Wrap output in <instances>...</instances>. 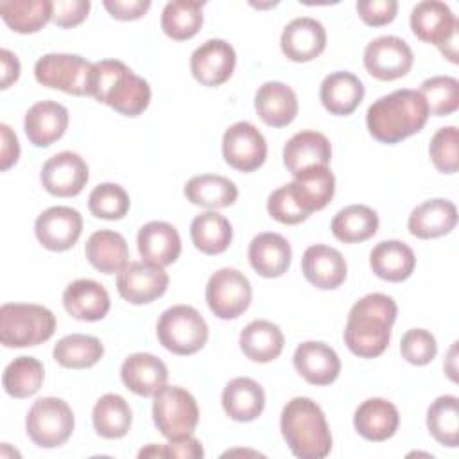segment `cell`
Instances as JSON below:
<instances>
[{
	"label": "cell",
	"instance_id": "6da1fadb",
	"mask_svg": "<svg viewBox=\"0 0 459 459\" xmlns=\"http://www.w3.org/2000/svg\"><path fill=\"white\" fill-rule=\"evenodd\" d=\"M398 307L387 294L371 292L355 301L344 326L348 350L360 359H375L385 351L391 341V326Z\"/></svg>",
	"mask_w": 459,
	"mask_h": 459
},
{
	"label": "cell",
	"instance_id": "7a4b0ae2",
	"mask_svg": "<svg viewBox=\"0 0 459 459\" xmlns=\"http://www.w3.org/2000/svg\"><path fill=\"white\" fill-rule=\"evenodd\" d=\"M429 108L416 90H394L377 99L366 113L369 134L382 143H398L418 131L429 120Z\"/></svg>",
	"mask_w": 459,
	"mask_h": 459
},
{
	"label": "cell",
	"instance_id": "3957f363",
	"mask_svg": "<svg viewBox=\"0 0 459 459\" xmlns=\"http://www.w3.org/2000/svg\"><path fill=\"white\" fill-rule=\"evenodd\" d=\"M90 97L126 117L142 115L151 102L149 82L118 59L93 63Z\"/></svg>",
	"mask_w": 459,
	"mask_h": 459
},
{
	"label": "cell",
	"instance_id": "277c9868",
	"mask_svg": "<svg viewBox=\"0 0 459 459\" xmlns=\"http://www.w3.org/2000/svg\"><path fill=\"white\" fill-rule=\"evenodd\" d=\"M280 429L290 452L299 459H323L332 450V434L325 412L307 396H296L285 403Z\"/></svg>",
	"mask_w": 459,
	"mask_h": 459
},
{
	"label": "cell",
	"instance_id": "5b68a950",
	"mask_svg": "<svg viewBox=\"0 0 459 459\" xmlns=\"http://www.w3.org/2000/svg\"><path fill=\"white\" fill-rule=\"evenodd\" d=\"M56 332V316L43 305L4 303L0 307V342L5 348L38 346Z\"/></svg>",
	"mask_w": 459,
	"mask_h": 459
},
{
	"label": "cell",
	"instance_id": "8992f818",
	"mask_svg": "<svg viewBox=\"0 0 459 459\" xmlns=\"http://www.w3.org/2000/svg\"><path fill=\"white\" fill-rule=\"evenodd\" d=\"M156 335L165 350L176 355H194L208 341V325L194 307L174 305L161 312Z\"/></svg>",
	"mask_w": 459,
	"mask_h": 459
},
{
	"label": "cell",
	"instance_id": "52a82bcc",
	"mask_svg": "<svg viewBox=\"0 0 459 459\" xmlns=\"http://www.w3.org/2000/svg\"><path fill=\"white\" fill-rule=\"evenodd\" d=\"M74 427L75 420L70 405L56 396L36 400L25 418L27 436L41 448L61 446L70 439Z\"/></svg>",
	"mask_w": 459,
	"mask_h": 459
},
{
	"label": "cell",
	"instance_id": "ba28073f",
	"mask_svg": "<svg viewBox=\"0 0 459 459\" xmlns=\"http://www.w3.org/2000/svg\"><path fill=\"white\" fill-rule=\"evenodd\" d=\"M152 420L167 439L188 436L199 421V407L195 398L183 387L163 385L154 393Z\"/></svg>",
	"mask_w": 459,
	"mask_h": 459
},
{
	"label": "cell",
	"instance_id": "9c48e42d",
	"mask_svg": "<svg viewBox=\"0 0 459 459\" xmlns=\"http://www.w3.org/2000/svg\"><path fill=\"white\" fill-rule=\"evenodd\" d=\"M93 63L77 54H45L34 65L39 84L70 95H90Z\"/></svg>",
	"mask_w": 459,
	"mask_h": 459
},
{
	"label": "cell",
	"instance_id": "30bf717a",
	"mask_svg": "<svg viewBox=\"0 0 459 459\" xmlns=\"http://www.w3.org/2000/svg\"><path fill=\"white\" fill-rule=\"evenodd\" d=\"M251 294L249 280L231 267L215 271L206 283V303L219 319H235L244 314L251 303Z\"/></svg>",
	"mask_w": 459,
	"mask_h": 459
},
{
	"label": "cell",
	"instance_id": "8fae6325",
	"mask_svg": "<svg viewBox=\"0 0 459 459\" xmlns=\"http://www.w3.org/2000/svg\"><path fill=\"white\" fill-rule=\"evenodd\" d=\"M412 50L398 36H380L364 48V66L378 81H394L412 68Z\"/></svg>",
	"mask_w": 459,
	"mask_h": 459
},
{
	"label": "cell",
	"instance_id": "7c38bea8",
	"mask_svg": "<svg viewBox=\"0 0 459 459\" xmlns=\"http://www.w3.org/2000/svg\"><path fill=\"white\" fill-rule=\"evenodd\" d=\"M222 156L230 167L240 172H253L267 158L265 138L251 122H235L224 131Z\"/></svg>",
	"mask_w": 459,
	"mask_h": 459
},
{
	"label": "cell",
	"instance_id": "4fadbf2b",
	"mask_svg": "<svg viewBox=\"0 0 459 459\" xmlns=\"http://www.w3.org/2000/svg\"><path fill=\"white\" fill-rule=\"evenodd\" d=\"M169 274L161 265L151 262H129L117 276L118 294L133 303L145 305L165 294Z\"/></svg>",
	"mask_w": 459,
	"mask_h": 459
},
{
	"label": "cell",
	"instance_id": "5bb4252c",
	"mask_svg": "<svg viewBox=\"0 0 459 459\" xmlns=\"http://www.w3.org/2000/svg\"><path fill=\"white\" fill-rule=\"evenodd\" d=\"M43 188L56 197H74L86 186L90 172L86 161L72 151L48 158L41 169Z\"/></svg>",
	"mask_w": 459,
	"mask_h": 459
},
{
	"label": "cell",
	"instance_id": "9a60e30c",
	"mask_svg": "<svg viewBox=\"0 0 459 459\" xmlns=\"http://www.w3.org/2000/svg\"><path fill=\"white\" fill-rule=\"evenodd\" d=\"M34 233L45 249L66 251L82 233V217L70 206H52L38 215Z\"/></svg>",
	"mask_w": 459,
	"mask_h": 459
},
{
	"label": "cell",
	"instance_id": "2e32d148",
	"mask_svg": "<svg viewBox=\"0 0 459 459\" xmlns=\"http://www.w3.org/2000/svg\"><path fill=\"white\" fill-rule=\"evenodd\" d=\"M237 56L230 43L224 39H208L199 45L190 56V72L203 86L224 84L235 70Z\"/></svg>",
	"mask_w": 459,
	"mask_h": 459
},
{
	"label": "cell",
	"instance_id": "e0dca14e",
	"mask_svg": "<svg viewBox=\"0 0 459 459\" xmlns=\"http://www.w3.org/2000/svg\"><path fill=\"white\" fill-rule=\"evenodd\" d=\"M411 29L418 39L441 47L457 36L459 22L445 2L423 0L411 11Z\"/></svg>",
	"mask_w": 459,
	"mask_h": 459
},
{
	"label": "cell",
	"instance_id": "ac0fdd59",
	"mask_svg": "<svg viewBox=\"0 0 459 459\" xmlns=\"http://www.w3.org/2000/svg\"><path fill=\"white\" fill-rule=\"evenodd\" d=\"M280 47L285 57L290 61H312L326 47V30L321 22L310 16L294 18L285 25L280 38Z\"/></svg>",
	"mask_w": 459,
	"mask_h": 459
},
{
	"label": "cell",
	"instance_id": "d6986e66",
	"mask_svg": "<svg viewBox=\"0 0 459 459\" xmlns=\"http://www.w3.org/2000/svg\"><path fill=\"white\" fill-rule=\"evenodd\" d=\"M296 371L312 385H328L341 373V360L333 348L321 341L301 342L292 357Z\"/></svg>",
	"mask_w": 459,
	"mask_h": 459
},
{
	"label": "cell",
	"instance_id": "ffe728a7",
	"mask_svg": "<svg viewBox=\"0 0 459 459\" xmlns=\"http://www.w3.org/2000/svg\"><path fill=\"white\" fill-rule=\"evenodd\" d=\"M303 276L317 289H337L348 273V265L341 251L325 244H314L305 249L301 258Z\"/></svg>",
	"mask_w": 459,
	"mask_h": 459
},
{
	"label": "cell",
	"instance_id": "44dd1931",
	"mask_svg": "<svg viewBox=\"0 0 459 459\" xmlns=\"http://www.w3.org/2000/svg\"><path fill=\"white\" fill-rule=\"evenodd\" d=\"M68 127V109L56 100H39L29 108L23 129L36 147H48L57 142Z\"/></svg>",
	"mask_w": 459,
	"mask_h": 459
},
{
	"label": "cell",
	"instance_id": "7402d4cb",
	"mask_svg": "<svg viewBox=\"0 0 459 459\" xmlns=\"http://www.w3.org/2000/svg\"><path fill=\"white\" fill-rule=\"evenodd\" d=\"M65 310L79 321H100L111 307L108 290L95 280L81 278L63 290Z\"/></svg>",
	"mask_w": 459,
	"mask_h": 459
},
{
	"label": "cell",
	"instance_id": "603a6c76",
	"mask_svg": "<svg viewBox=\"0 0 459 459\" xmlns=\"http://www.w3.org/2000/svg\"><path fill=\"white\" fill-rule=\"evenodd\" d=\"M138 253L145 262L156 265H170L181 253V238L178 230L163 221H151L143 224L136 237Z\"/></svg>",
	"mask_w": 459,
	"mask_h": 459
},
{
	"label": "cell",
	"instance_id": "cb8c5ba5",
	"mask_svg": "<svg viewBox=\"0 0 459 459\" xmlns=\"http://www.w3.org/2000/svg\"><path fill=\"white\" fill-rule=\"evenodd\" d=\"M255 109L267 126L285 127L298 115V97L285 82L267 81L256 90Z\"/></svg>",
	"mask_w": 459,
	"mask_h": 459
},
{
	"label": "cell",
	"instance_id": "d4e9b609",
	"mask_svg": "<svg viewBox=\"0 0 459 459\" xmlns=\"http://www.w3.org/2000/svg\"><path fill=\"white\" fill-rule=\"evenodd\" d=\"M251 267L264 278H278L287 273L292 258L290 244L280 233H258L247 249Z\"/></svg>",
	"mask_w": 459,
	"mask_h": 459
},
{
	"label": "cell",
	"instance_id": "484cf974",
	"mask_svg": "<svg viewBox=\"0 0 459 459\" xmlns=\"http://www.w3.org/2000/svg\"><path fill=\"white\" fill-rule=\"evenodd\" d=\"M120 377L124 385L140 396H154L158 389L167 384L169 371L161 359L152 353H133L120 368Z\"/></svg>",
	"mask_w": 459,
	"mask_h": 459
},
{
	"label": "cell",
	"instance_id": "4316f807",
	"mask_svg": "<svg viewBox=\"0 0 459 459\" xmlns=\"http://www.w3.org/2000/svg\"><path fill=\"white\" fill-rule=\"evenodd\" d=\"M400 414L394 403L384 398L364 400L353 414L355 430L368 441H385L398 430Z\"/></svg>",
	"mask_w": 459,
	"mask_h": 459
},
{
	"label": "cell",
	"instance_id": "83f0119b",
	"mask_svg": "<svg viewBox=\"0 0 459 459\" xmlns=\"http://www.w3.org/2000/svg\"><path fill=\"white\" fill-rule=\"evenodd\" d=\"M330 160V142L317 131H299L290 136L283 147V163L292 176L310 167H328Z\"/></svg>",
	"mask_w": 459,
	"mask_h": 459
},
{
	"label": "cell",
	"instance_id": "f1b7e54d",
	"mask_svg": "<svg viewBox=\"0 0 459 459\" xmlns=\"http://www.w3.org/2000/svg\"><path fill=\"white\" fill-rule=\"evenodd\" d=\"M457 222V208L448 199H429L418 204L407 221L409 233L416 238H437L450 233Z\"/></svg>",
	"mask_w": 459,
	"mask_h": 459
},
{
	"label": "cell",
	"instance_id": "f546056e",
	"mask_svg": "<svg viewBox=\"0 0 459 459\" xmlns=\"http://www.w3.org/2000/svg\"><path fill=\"white\" fill-rule=\"evenodd\" d=\"M265 407L264 387L247 377L230 380L222 391V409L233 420L247 423L256 420Z\"/></svg>",
	"mask_w": 459,
	"mask_h": 459
},
{
	"label": "cell",
	"instance_id": "4dcf8cb0",
	"mask_svg": "<svg viewBox=\"0 0 459 459\" xmlns=\"http://www.w3.org/2000/svg\"><path fill=\"white\" fill-rule=\"evenodd\" d=\"M298 204L308 215L323 210L333 197L335 178L326 165L310 167L294 174V181L289 183Z\"/></svg>",
	"mask_w": 459,
	"mask_h": 459
},
{
	"label": "cell",
	"instance_id": "1f68e13d",
	"mask_svg": "<svg viewBox=\"0 0 459 459\" xmlns=\"http://www.w3.org/2000/svg\"><path fill=\"white\" fill-rule=\"evenodd\" d=\"M319 99L332 115L353 113L364 99V84L351 72H333L326 75L319 88Z\"/></svg>",
	"mask_w": 459,
	"mask_h": 459
},
{
	"label": "cell",
	"instance_id": "d6a6232c",
	"mask_svg": "<svg viewBox=\"0 0 459 459\" xmlns=\"http://www.w3.org/2000/svg\"><path fill=\"white\" fill-rule=\"evenodd\" d=\"M369 265L373 273L385 281L407 280L414 267V251L400 240H382L369 253Z\"/></svg>",
	"mask_w": 459,
	"mask_h": 459
},
{
	"label": "cell",
	"instance_id": "836d02e7",
	"mask_svg": "<svg viewBox=\"0 0 459 459\" xmlns=\"http://www.w3.org/2000/svg\"><path fill=\"white\" fill-rule=\"evenodd\" d=\"M242 353L253 362H271L280 357L285 337L278 325L267 319H256L244 326L238 339Z\"/></svg>",
	"mask_w": 459,
	"mask_h": 459
},
{
	"label": "cell",
	"instance_id": "e575fe53",
	"mask_svg": "<svg viewBox=\"0 0 459 459\" xmlns=\"http://www.w3.org/2000/svg\"><path fill=\"white\" fill-rule=\"evenodd\" d=\"M84 253L88 262L104 274L120 273L129 258L126 238L113 230H99L91 233L86 240Z\"/></svg>",
	"mask_w": 459,
	"mask_h": 459
},
{
	"label": "cell",
	"instance_id": "d590c367",
	"mask_svg": "<svg viewBox=\"0 0 459 459\" xmlns=\"http://www.w3.org/2000/svg\"><path fill=\"white\" fill-rule=\"evenodd\" d=\"M183 192L192 204L208 210L231 206L238 197L237 185L231 179L219 174L194 176L186 181Z\"/></svg>",
	"mask_w": 459,
	"mask_h": 459
},
{
	"label": "cell",
	"instance_id": "8d00e7d4",
	"mask_svg": "<svg viewBox=\"0 0 459 459\" xmlns=\"http://www.w3.org/2000/svg\"><path fill=\"white\" fill-rule=\"evenodd\" d=\"M330 230L344 244L364 242L378 230V215L366 204H350L335 213Z\"/></svg>",
	"mask_w": 459,
	"mask_h": 459
},
{
	"label": "cell",
	"instance_id": "74e56055",
	"mask_svg": "<svg viewBox=\"0 0 459 459\" xmlns=\"http://www.w3.org/2000/svg\"><path fill=\"white\" fill-rule=\"evenodd\" d=\"M190 238L201 253L219 255L230 247L233 230L224 215L210 210L194 217L190 224Z\"/></svg>",
	"mask_w": 459,
	"mask_h": 459
},
{
	"label": "cell",
	"instance_id": "f35d334b",
	"mask_svg": "<svg viewBox=\"0 0 459 459\" xmlns=\"http://www.w3.org/2000/svg\"><path fill=\"white\" fill-rule=\"evenodd\" d=\"M91 418L99 436L106 439H118L129 432L133 412L129 403L120 394L108 393L93 405Z\"/></svg>",
	"mask_w": 459,
	"mask_h": 459
},
{
	"label": "cell",
	"instance_id": "ab89813d",
	"mask_svg": "<svg viewBox=\"0 0 459 459\" xmlns=\"http://www.w3.org/2000/svg\"><path fill=\"white\" fill-rule=\"evenodd\" d=\"M2 20L20 34L41 30L52 18V2L48 0H2Z\"/></svg>",
	"mask_w": 459,
	"mask_h": 459
},
{
	"label": "cell",
	"instance_id": "60d3db41",
	"mask_svg": "<svg viewBox=\"0 0 459 459\" xmlns=\"http://www.w3.org/2000/svg\"><path fill=\"white\" fill-rule=\"evenodd\" d=\"M104 355L102 342L93 335H65L54 346V360L70 369H86L95 366Z\"/></svg>",
	"mask_w": 459,
	"mask_h": 459
},
{
	"label": "cell",
	"instance_id": "b9f144b4",
	"mask_svg": "<svg viewBox=\"0 0 459 459\" xmlns=\"http://www.w3.org/2000/svg\"><path fill=\"white\" fill-rule=\"evenodd\" d=\"M203 5L204 2L192 0L167 2L161 13L163 32L176 41L194 38L203 25Z\"/></svg>",
	"mask_w": 459,
	"mask_h": 459
},
{
	"label": "cell",
	"instance_id": "7bdbcfd3",
	"mask_svg": "<svg viewBox=\"0 0 459 459\" xmlns=\"http://www.w3.org/2000/svg\"><path fill=\"white\" fill-rule=\"evenodd\" d=\"M45 369L43 364L34 357H16L7 364L2 375V385L13 398H29L36 394L43 384Z\"/></svg>",
	"mask_w": 459,
	"mask_h": 459
},
{
	"label": "cell",
	"instance_id": "ee69618b",
	"mask_svg": "<svg viewBox=\"0 0 459 459\" xmlns=\"http://www.w3.org/2000/svg\"><path fill=\"white\" fill-rule=\"evenodd\" d=\"M427 429L432 437L443 445L455 448L459 445V400L454 394L437 396L427 411Z\"/></svg>",
	"mask_w": 459,
	"mask_h": 459
},
{
	"label": "cell",
	"instance_id": "f6af8a7d",
	"mask_svg": "<svg viewBox=\"0 0 459 459\" xmlns=\"http://www.w3.org/2000/svg\"><path fill=\"white\" fill-rule=\"evenodd\" d=\"M420 93L423 95L430 115L446 117L459 108V81L455 77H430L421 82Z\"/></svg>",
	"mask_w": 459,
	"mask_h": 459
},
{
	"label": "cell",
	"instance_id": "bcb514c9",
	"mask_svg": "<svg viewBox=\"0 0 459 459\" xmlns=\"http://www.w3.org/2000/svg\"><path fill=\"white\" fill-rule=\"evenodd\" d=\"M129 195L127 192L117 183H102L97 185L90 197L88 208L91 215L106 221H118L129 212Z\"/></svg>",
	"mask_w": 459,
	"mask_h": 459
},
{
	"label": "cell",
	"instance_id": "7dc6e473",
	"mask_svg": "<svg viewBox=\"0 0 459 459\" xmlns=\"http://www.w3.org/2000/svg\"><path fill=\"white\" fill-rule=\"evenodd\" d=\"M459 131L455 126L441 127L434 133L429 154L434 167L443 174H454L459 169Z\"/></svg>",
	"mask_w": 459,
	"mask_h": 459
},
{
	"label": "cell",
	"instance_id": "c3c4849f",
	"mask_svg": "<svg viewBox=\"0 0 459 459\" xmlns=\"http://www.w3.org/2000/svg\"><path fill=\"white\" fill-rule=\"evenodd\" d=\"M400 353L409 364L425 366L432 362L437 353L436 337L423 328L407 330L400 341Z\"/></svg>",
	"mask_w": 459,
	"mask_h": 459
},
{
	"label": "cell",
	"instance_id": "681fc988",
	"mask_svg": "<svg viewBox=\"0 0 459 459\" xmlns=\"http://www.w3.org/2000/svg\"><path fill=\"white\" fill-rule=\"evenodd\" d=\"M267 212L274 221L281 224H299L308 219V213L303 212V208L298 204L289 183L276 188L269 195Z\"/></svg>",
	"mask_w": 459,
	"mask_h": 459
},
{
	"label": "cell",
	"instance_id": "f907efd6",
	"mask_svg": "<svg viewBox=\"0 0 459 459\" xmlns=\"http://www.w3.org/2000/svg\"><path fill=\"white\" fill-rule=\"evenodd\" d=\"M357 13L366 25L382 27L394 20L398 11L396 0H359Z\"/></svg>",
	"mask_w": 459,
	"mask_h": 459
},
{
	"label": "cell",
	"instance_id": "816d5d0a",
	"mask_svg": "<svg viewBox=\"0 0 459 459\" xmlns=\"http://www.w3.org/2000/svg\"><path fill=\"white\" fill-rule=\"evenodd\" d=\"M90 7L88 0H54L50 20L63 29L75 27L86 20Z\"/></svg>",
	"mask_w": 459,
	"mask_h": 459
},
{
	"label": "cell",
	"instance_id": "f5cc1de1",
	"mask_svg": "<svg viewBox=\"0 0 459 459\" xmlns=\"http://www.w3.org/2000/svg\"><path fill=\"white\" fill-rule=\"evenodd\" d=\"M102 5L113 18L129 22V20L142 18L149 11L151 2L149 0H104Z\"/></svg>",
	"mask_w": 459,
	"mask_h": 459
},
{
	"label": "cell",
	"instance_id": "db71d44e",
	"mask_svg": "<svg viewBox=\"0 0 459 459\" xmlns=\"http://www.w3.org/2000/svg\"><path fill=\"white\" fill-rule=\"evenodd\" d=\"M163 452H165V457H185V459H197L204 455L201 441L195 439L192 434L169 439V445H163Z\"/></svg>",
	"mask_w": 459,
	"mask_h": 459
},
{
	"label": "cell",
	"instance_id": "11a10c76",
	"mask_svg": "<svg viewBox=\"0 0 459 459\" xmlns=\"http://www.w3.org/2000/svg\"><path fill=\"white\" fill-rule=\"evenodd\" d=\"M0 133H2V152H0V169L7 170L11 169L18 158H20V143L16 134L7 124H0Z\"/></svg>",
	"mask_w": 459,
	"mask_h": 459
},
{
	"label": "cell",
	"instance_id": "9f6ffc18",
	"mask_svg": "<svg viewBox=\"0 0 459 459\" xmlns=\"http://www.w3.org/2000/svg\"><path fill=\"white\" fill-rule=\"evenodd\" d=\"M0 65H2V79H0V88L7 90L13 82L18 81L20 77V61L18 57L7 50L2 48L0 50Z\"/></svg>",
	"mask_w": 459,
	"mask_h": 459
},
{
	"label": "cell",
	"instance_id": "6f0895ef",
	"mask_svg": "<svg viewBox=\"0 0 459 459\" xmlns=\"http://www.w3.org/2000/svg\"><path fill=\"white\" fill-rule=\"evenodd\" d=\"M455 350H457V342L452 344V348H450V351H448L446 364H445V371L448 373V377H450L452 382L457 380V377H455V373H457V369H455Z\"/></svg>",
	"mask_w": 459,
	"mask_h": 459
},
{
	"label": "cell",
	"instance_id": "680465c9",
	"mask_svg": "<svg viewBox=\"0 0 459 459\" xmlns=\"http://www.w3.org/2000/svg\"><path fill=\"white\" fill-rule=\"evenodd\" d=\"M138 455H140V457H149V455H152V457H165V452H163V446L149 445L147 448L140 450V454H138Z\"/></svg>",
	"mask_w": 459,
	"mask_h": 459
}]
</instances>
